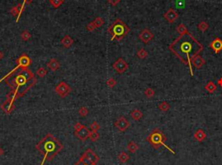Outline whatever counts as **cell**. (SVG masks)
Instances as JSON below:
<instances>
[{
	"label": "cell",
	"instance_id": "obj_1",
	"mask_svg": "<svg viewBox=\"0 0 222 165\" xmlns=\"http://www.w3.org/2000/svg\"><path fill=\"white\" fill-rule=\"evenodd\" d=\"M168 49L176 57L181 60L183 64L188 66L190 74L193 76L191 59L198 55L204 49L202 44L197 39L194 38L192 34L187 32L183 35H180L168 46Z\"/></svg>",
	"mask_w": 222,
	"mask_h": 165
},
{
	"label": "cell",
	"instance_id": "obj_2",
	"mask_svg": "<svg viewBox=\"0 0 222 165\" xmlns=\"http://www.w3.org/2000/svg\"><path fill=\"white\" fill-rule=\"evenodd\" d=\"M3 80L11 90L16 92L18 99L23 97L37 83L35 74L28 68H15Z\"/></svg>",
	"mask_w": 222,
	"mask_h": 165
},
{
	"label": "cell",
	"instance_id": "obj_3",
	"mask_svg": "<svg viewBox=\"0 0 222 165\" xmlns=\"http://www.w3.org/2000/svg\"><path fill=\"white\" fill-rule=\"evenodd\" d=\"M36 150L44 156L41 163V165H44L45 161H52V159L63 150V145L51 133H49L36 145Z\"/></svg>",
	"mask_w": 222,
	"mask_h": 165
},
{
	"label": "cell",
	"instance_id": "obj_4",
	"mask_svg": "<svg viewBox=\"0 0 222 165\" xmlns=\"http://www.w3.org/2000/svg\"><path fill=\"white\" fill-rule=\"evenodd\" d=\"M130 29L125 23L120 18H116L113 23L108 28V32L111 35V40L121 41L129 33Z\"/></svg>",
	"mask_w": 222,
	"mask_h": 165
},
{
	"label": "cell",
	"instance_id": "obj_5",
	"mask_svg": "<svg viewBox=\"0 0 222 165\" xmlns=\"http://www.w3.org/2000/svg\"><path fill=\"white\" fill-rule=\"evenodd\" d=\"M146 140L151 145V146H152L155 150H158V149H160L162 146H165V147H167L173 154H174V151H173L170 148H168L167 146L165 145V143H166V141L167 140V137L165 136L164 133H163L159 128H155V129H154V130L150 132V134L147 137Z\"/></svg>",
	"mask_w": 222,
	"mask_h": 165
},
{
	"label": "cell",
	"instance_id": "obj_6",
	"mask_svg": "<svg viewBox=\"0 0 222 165\" xmlns=\"http://www.w3.org/2000/svg\"><path fill=\"white\" fill-rule=\"evenodd\" d=\"M18 99L15 91L10 90V92L6 94V100L1 105V109L5 114H10L12 111L15 109L14 102Z\"/></svg>",
	"mask_w": 222,
	"mask_h": 165
},
{
	"label": "cell",
	"instance_id": "obj_7",
	"mask_svg": "<svg viewBox=\"0 0 222 165\" xmlns=\"http://www.w3.org/2000/svg\"><path fill=\"white\" fill-rule=\"evenodd\" d=\"M55 91L60 97L63 99V98L67 97L68 95L71 93V88L65 81H61L56 86Z\"/></svg>",
	"mask_w": 222,
	"mask_h": 165
},
{
	"label": "cell",
	"instance_id": "obj_8",
	"mask_svg": "<svg viewBox=\"0 0 222 165\" xmlns=\"http://www.w3.org/2000/svg\"><path fill=\"white\" fill-rule=\"evenodd\" d=\"M112 67H113V68L116 70L118 74H123V73H125L126 71L128 69V68H129L128 62L126 61L124 59L122 58V57L117 59L116 61L113 63Z\"/></svg>",
	"mask_w": 222,
	"mask_h": 165
},
{
	"label": "cell",
	"instance_id": "obj_9",
	"mask_svg": "<svg viewBox=\"0 0 222 165\" xmlns=\"http://www.w3.org/2000/svg\"><path fill=\"white\" fill-rule=\"evenodd\" d=\"M16 63H17V66H16L17 68H29L32 63V61L26 54H22L16 60Z\"/></svg>",
	"mask_w": 222,
	"mask_h": 165
},
{
	"label": "cell",
	"instance_id": "obj_10",
	"mask_svg": "<svg viewBox=\"0 0 222 165\" xmlns=\"http://www.w3.org/2000/svg\"><path fill=\"white\" fill-rule=\"evenodd\" d=\"M24 8H25V4L23 3V4H18L16 6H13L10 9V13L14 18H16V23H18L19 21L20 17H21L23 11L24 10Z\"/></svg>",
	"mask_w": 222,
	"mask_h": 165
},
{
	"label": "cell",
	"instance_id": "obj_11",
	"mask_svg": "<svg viewBox=\"0 0 222 165\" xmlns=\"http://www.w3.org/2000/svg\"><path fill=\"white\" fill-rule=\"evenodd\" d=\"M115 126L122 132L125 131L130 126V123L124 117H120L115 122Z\"/></svg>",
	"mask_w": 222,
	"mask_h": 165
},
{
	"label": "cell",
	"instance_id": "obj_12",
	"mask_svg": "<svg viewBox=\"0 0 222 165\" xmlns=\"http://www.w3.org/2000/svg\"><path fill=\"white\" fill-rule=\"evenodd\" d=\"M138 37L143 43L148 44L150 41H152L154 39V34L148 29H144L139 34Z\"/></svg>",
	"mask_w": 222,
	"mask_h": 165
},
{
	"label": "cell",
	"instance_id": "obj_13",
	"mask_svg": "<svg viewBox=\"0 0 222 165\" xmlns=\"http://www.w3.org/2000/svg\"><path fill=\"white\" fill-rule=\"evenodd\" d=\"M90 131H90L87 126H84L81 130L77 131H74V135L77 137L79 140H81V141H85V140H87V138L89 137Z\"/></svg>",
	"mask_w": 222,
	"mask_h": 165
},
{
	"label": "cell",
	"instance_id": "obj_14",
	"mask_svg": "<svg viewBox=\"0 0 222 165\" xmlns=\"http://www.w3.org/2000/svg\"><path fill=\"white\" fill-rule=\"evenodd\" d=\"M163 17H164L165 19L167 20L168 23H173L179 18V14L173 8H170V9H168V10L167 12H165L164 14H163Z\"/></svg>",
	"mask_w": 222,
	"mask_h": 165
},
{
	"label": "cell",
	"instance_id": "obj_15",
	"mask_svg": "<svg viewBox=\"0 0 222 165\" xmlns=\"http://www.w3.org/2000/svg\"><path fill=\"white\" fill-rule=\"evenodd\" d=\"M209 48L212 49L216 55H218L222 50V40L219 37H216L209 44Z\"/></svg>",
	"mask_w": 222,
	"mask_h": 165
},
{
	"label": "cell",
	"instance_id": "obj_16",
	"mask_svg": "<svg viewBox=\"0 0 222 165\" xmlns=\"http://www.w3.org/2000/svg\"><path fill=\"white\" fill-rule=\"evenodd\" d=\"M83 155L85 156L90 162H92L95 164H97V163L99 162V160H100L99 159V156L91 149H88L87 150L83 153Z\"/></svg>",
	"mask_w": 222,
	"mask_h": 165
},
{
	"label": "cell",
	"instance_id": "obj_17",
	"mask_svg": "<svg viewBox=\"0 0 222 165\" xmlns=\"http://www.w3.org/2000/svg\"><path fill=\"white\" fill-rule=\"evenodd\" d=\"M191 63L194 66V68H196L197 69H200L202 66H204L206 64V61L201 55H198L195 57L191 59Z\"/></svg>",
	"mask_w": 222,
	"mask_h": 165
},
{
	"label": "cell",
	"instance_id": "obj_18",
	"mask_svg": "<svg viewBox=\"0 0 222 165\" xmlns=\"http://www.w3.org/2000/svg\"><path fill=\"white\" fill-rule=\"evenodd\" d=\"M46 65H47V68H48L49 69H50L51 71H53V72L58 71V69H59V68H60V66H61L60 62L58 61L57 59L55 58L50 59L48 62H47Z\"/></svg>",
	"mask_w": 222,
	"mask_h": 165
},
{
	"label": "cell",
	"instance_id": "obj_19",
	"mask_svg": "<svg viewBox=\"0 0 222 165\" xmlns=\"http://www.w3.org/2000/svg\"><path fill=\"white\" fill-rule=\"evenodd\" d=\"M73 43H74V40H73V38H71V37L69 36V35H66L65 37H63V38H62V40H61V44L65 49L70 48L73 45Z\"/></svg>",
	"mask_w": 222,
	"mask_h": 165
},
{
	"label": "cell",
	"instance_id": "obj_20",
	"mask_svg": "<svg viewBox=\"0 0 222 165\" xmlns=\"http://www.w3.org/2000/svg\"><path fill=\"white\" fill-rule=\"evenodd\" d=\"M193 137L196 141L198 142H203L206 138H207V133L201 130V129H198L195 132H194V135H193Z\"/></svg>",
	"mask_w": 222,
	"mask_h": 165
},
{
	"label": "cell",
	"instance_id": "obj_21",
	"mask_svg": "<svg viewBox=\"0 0 222 165\" xmlns=\"http://www.w3.org/2000/svg\"><path fill=\"white\" fill-rule=\"evenodd\" d=\"M130 116L131 118L135 120V121H139L143 117V113L142 111H140L139 109H134L131 112H130Z\"/></svg>",
	"mask_w": 222,
	"mask_h": 165
},
{
	"label": "cell",
	"instance_id": "obj_22",
	"mask_svg": "<svg viewBox=\"0 0 222 165\" xmlns=\"http://www.w3.org/2000/svg\"><path fill=\"white\" fill-rule=\"evenodd\" d=\"M74 165H97V164H93L92 162H90V161L88 159L87 157L83 154L82 156L79 158V160H78L77 162V163H76Z\"/></svg>",
	"mask_w": 222,
	"mask_h": 165
},
{
	"label": "cell",
	"instance_id": "obj_23",
	"mask_svg": "<svg viewBox=\"0 0 222 165\" xmlns=\"http://www.w3.org/2000/svg\"><path fill=\"white\" fill-rule=\"evenodd\" d=\"M205 89L209 93H213L217 90V86L213 81H208V83H207V85L205 86Z\"/></svg>",
	"mask_w": 222,
	"mask_h": 165
},
{
	"label": "cell",
	"instance_id": "obj_24",
	"mask_svg": "<svg viewBox=\"0 0 222 165\" xmlns=\"http://www.w3.org/2000/svg\"><path fill=\"white\" fill-rule=\"evenodd\" d=\"M127 149L128 150L129 152L135 153V152H136V151L139 150V146H138V145H137L135 142H134V141H130V142L128 144Z\"/></svg>",
	"mask_w": 222,
	"mask_h": 165
},
{
	"label": "cell",
	"instance_id": "obj_25",
	"mask_svg": "<svg viewBox=\"0 0 222 165\" xmlns=\"http://www.w3.org/2000/svg\"><path fill=\"white\" fill-rule=\"evenodd\" d=\"M129 156L128 155L126 152H124V151H122L120 154H119V156H118V160H119V162L120 163H122V164H125V163H127L128 160H129Z\"/></svg>",
	"mask_w": 222,
	"mask_h": 165
},
{
	"label": "cell",
	"instance_id": "obj_26",
	"mask_svg": "<svg viewBox=\"0 0 222 165\" xmlns=\"http://www.w3.org/2000/svg\"><path fill=\"white\" fill-rule=\"evenodd\" d=\"M136 55H137V57L139 59H141V60H143V59L147 58L148 57V51L146 50L143 48H142V49H140L138 51H137V53H136Z\"/></svg>",
	"mask_w": 222,
	"mask_h": 165
},
{
	"label": "cell",
	"instance_id": "obj_27",
	"mask_svg": "<svg viewBox=\"0 0 222 165\" xmlns=\"http://www.w3.org/2000/svg\"><path fill=\"white\" fill-rule=\"evenodd\" d=\"M176 31H177L180 35H183V34H185V33L188 32L187 28L186 27V25H185L184 23H181V24H179V25L176 27Z\"/></svg>",
	"mask_w": 222,
	"mask_h": 165
},
{
	"label": "cell",
	"instance_id": "obj_28",
	"mask_svg": "<svg viewBox=\"0 0 222 165\" xmlns=\"http://www.w3.org/2000/svg\"><path fill=\"white\" fill-rule=\"evenodd\" d=\"M49 4L52 5V7L55 9L59 8L64 3V0H49Z\"/></svg>",
	"mask_w": 222,
	"mask_h": 165
},
{
	"label": "cell",
	"instance_id": "obj_29",
	"mask_svg": "<svg viewBox=\"0 0 222 165\" xmlns=\"http://www.w3.org/2000/svg\"><path fill=\"white\" fill-rule=\"evenodd\" d=\"M48 74V70L46 69V68H39L38 70H37V72H36V74H37V76H38L40 78H43L44 77L46 74Z\"/></svg>",
	"mask_w": 222,
	"mask_h": 165
},
{
	"label": "cell",
	"instance_id": "obj_30",
	"mask_svg": "<svg viewBox=\"0 0 222 165\" xmlns=\"http://www.w3.org/2000/svg\"><path fill=\"white\" fill-rule=\"evenodd\" d=\"M158 107H159V109L162 111V112H167L169 109H170V105L167 102V101H162L159 106H158Z\"/></svg>",
	"mask_w": 222,
	"mask_h": 165
},
{
	"label": "cell",
	"instance_id": "obj_31",
	"mask_svg": "<svg viewBox=\"0 0 222 165\" xmlns=\"http://www.w3.org/2000/svg\"><path fill=\"white\" fill-rule=\"evenodd\" d=\"M208 28H209V24L206 21H202L198 24V29H200L201 32H206Z\"/></svg>",
	"mask_w": 222,
	"mask_h": 165
},
{
	"label": "cell",
	"instance_id": "obj_32",
	"mask_svg": "<svg viewBox=\"0 0 222 165\" xmlns=\"http://www.w3.org/2000/svg\"><path fill=\"white\" fill-rule=\"evenodd\" d=\"M93 23H94V24H95V26L97 28H100V27H102L103 24H104V23H105V21L104 19L103 18H100V17H97L96 19L93 21Z\"/></svg>",
	"mask_w": 222,
	"mask_h": 165
},
{
	"label": "cell",
	"instance_id": "obj_33",
	"mask_svg": "<svg viewBox=\"0 0 222 165\" xmlns=\"http://www.w3.org/2000/svg\"><path fill=\"white\" fill-rule=\"evenodd\" d=\"M144 94L146 95V97H147V98H152V97H154V96H155V90H154L153 88H146V89H145Z\"/></svg>",
	"mask_w": 222,
	"mask_h": 165
},
{
	"label": "cell",
	"instance_id": "obj_34",
	"mask_svg": "<svg viewBox=\"0 0 222 165\" xmlns=\"http://www.w3.org/2000/svg\"><path fill=\"white\" fill-rule=\"evenodd\" d=\"M30 37H31V34L30 33L28 30H24L22 32V34H21V38H22L23 41H24V42L29 41Z\"/></svg>",
	"mask_w": 222,
	"mask_h": 165
},
{
	"label": "cell",
	"instance_id": "obj_35",
	"mask_svg": "<svg viewBox=\"0 0 222 165\" xmlns=\"http://www.w3.org/2000/svg\"><path fill=\"white\" fill-rule=\"evenodd\" d=\"M99 133L97 132V131H90V134H89V138H90V140L92 141V142H96L97 141L98 139H99Z\"/></svg>",
	"mask_w": 222,
	"mask_h": 165
},
{
	"label": "cell",
	"instance_id": "obj_36",
	"mask_svg": "<svg viewBox=\"0 0 222 165\" xmlns=\"http://www.w3.org/2000/svg\"><path fill=\"white\" fill-rule=\"evenodd\" d=\"M106 84L108 88H115V87L116 86V80L114 79V78H109V79L107 80Z\"/></svg>",
	"mask_w": 222,
	"mask_h": 165
},
{
	"label": "cell",
	"instance_id": "obj_37",
	"mask_svg": "<svg viewBox=\"0 0 222 165\" xmlns=\"http://www.w3.org/2000/svg\"><path fill=\"white\" fill-rule=\"evenodd\" d=\"M78 113L82 117H86L89 114V110H88L87 107H82L78 110Z\"/></svg>",
	"mask_w": 222,
	"mask_h": 165
},
{
	"label": "cell",
	"instance_id": "obj_38",
	"mask_svg": "<svg viewBox=\"0 0 222 165\" xmlns=\"http://www.w3.org/2000/svg\"><path fill=\"white\" fill-rule=\"evenodd\" d=\"M100 129V126L97 123V121H94L91 125H90V131H97Z\"/></svg>",
	"mask_w": 222,
	"mask_h": 165
},
{
	"label": "cell",
	"instance_id": "obj_39",
	"mask_svg": "<svg viewBox=\"0 0 222 165\" xmlns=\"http://www.w3.org/2000/svg\"><path fill=\"white\" fill-rule=\"evenodd\" d=\"M96 29H97V27L95 26V24H94L93 21H92V22H90V23H89L87 25H86V29H87L88 31H89V32L94 31Z\"/></svg>",
	"mask_w": 222,
	"mask_h": 165
},
{
	"label": "cell",
	"instance_id": "obj_40",
	"mask_svg": "<svg viewBox=\"0 0 222 165\" xmlns=\"http://www.w3.org/2000/svg\"><path fill=\"white\" fill-rule=\"evenodd\" d=\"M111 5H113V6H116L122 0H107Z\"/></svg>",
	"mask_w": 222,
	"mask_h": 165
},
{
	"label": "cell",
	"instance_id": "obj_41",
	"mask_svg": "<svg viewBox=\"0 0 222 165\" xmlns=\"http://www.w3.org/2000/svg\"><path fill=\"white\" fill-rule=\"evenodd\" d=\"M84 126L83 124H81L80 122H78V123H77L76 125H75V126H74V129H75V131H79V130H81L83 127Z\"/></svg>",
	"mask_w": 222,
	"mask_h": 165
},
{
	"label": "cell",
	"instance_id": "obj_42",
	"mask_svg": "<svg viewBox=\"0 0 222 165\" xmlns=\"http://www.w3.org/2000/svg\"><path fill=\"white\" fill-rule=\"evenodd\" d=\"M217 84L221 87V88H222V77L221 78H220L219 80H218V81H217Z\"/></svg>",
	"mask_w": 222,
	"mask_h": 165
},
{
	"label": "cell",
	"instance_id": "obj_43",
	"mask_svg": "<svg viewBox=\"0 0 222 165\" xmlns=\"http://www.w3.org/2000/svg\"><path fill=\"white\" fill-rule=\"evenodd\" d=\"M32 2H33V0H24V4H31Z\"/></svg>",
	"mask_w": 222,
	"mask_h": 165
},
{
	"label": "cell",
	"instance_id": "obj_44",
	"mask_svg": "<svg viewBox=\"0 0 222 165\" xmlns=\"http://www.w3.org/2000/svg\"><path fill=\"white\" fill-rule=\"evenodd\" d=\"M4 53H3V52H2V51L0 50V61H1L2 59L4 58Z\"/></svg>",
	"mask_w": 222,
	"mask_h": 165
},
{
	"label": "cell",
	"instance_id": "obj_45",
	"mask_svg": "<svg viewBox=\"0 0 222 165\" xmlns=\"http://www.w3.org/2000/svg\"><path fill=\"white\" fill-rule=\"evenodd\" d=\"M4 150L2 149V147H0V156H2L4 155Z\"/></svg>",
	"mask_w": 222,
	"mask_h": 165
}]
</instances>
